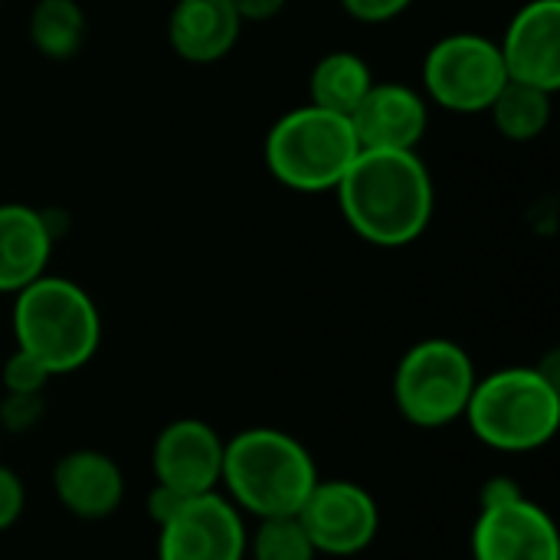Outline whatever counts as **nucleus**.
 Here are the masks:
<instances>
[{"label":"nucleus","instance_id":"obj_26","mask_svg":"<svg viewBox=\"0 0 560 560\" xmlns=\"http://www.w3.org/2000/svg\"><path fill=\"white\" fill-rule=\"evenodd\" d=\"M243 23H262L285 10V0H230Z\"/></svg>","mask_w":560,"mask_h":560},{"label":"nucleus","instance_id":"obj_25","mask_svg":"<svg viewBox=\"0 0 560 560\" xmlns=\"http://www.w3.org/2000/svg\"><path fill=\"white\" fill-rule=\"evenodd\" d=\"M190 495H180V492H174V489H167V486H154L151 489V495H148V515H151V522L161 528V525H167L177 512H180V505L187 502Z\"/></svg>","mask_w":560,"mask_h":560},{"label":"nucleus","instance_id":"obj_12","mask_svg":"<svg viewBox=\"0 0 560 560\" xmlns=\"http://www.w3.org/2000/svg\"><path fill=\"white\" fill-rule=\"evenodd\" d=\"M509 79L560 89V0H528L505 26L499 43Z\"/></svg>","mask_w":560,"mask_h":560},{"label":"nucleus","instance_id":"obj_4","mask_svg":"<svg viewBox=\"0 0 560 560\" xmlns=\"http://www.w3.org/2000/svg\"><path fill=\"white\" fill-rule=\"evenodd\" d=\"M466 420L486 446L502 453H532L558 433V381L541 368L495 371L476 381Z\"/></svg>","mask_w":560,"mask_h":560},{"label":"nucleus","instance_id":"obj_3","mask_svg":"<svg viewBox=\"0 0 560 560\" xmlns=\"http://www.w3.org/2000/svg\"><path fill=\"white\" fill-rule=\"evenodd\" d=\"M16 351L49 374H69L92 361L102 341V318L92 295L62 276H39L13 295Z\"/></svg>","mask_w":560,"mask_h":560},{"label":"nucleus","instance_id":"obj_1","mask_svg":"<svg viewBox=\"0 0 560 560\" xmlns=\"http://www.w3.org/2000/svg\"><path fill=\"white\" fill-rule=\"evenodd\" d=\"M335 194L354 236L381 249L417 243L436 210V184L417 151L361 148Z\"/></svg>","mask_w":560,"mask_h":560},{"label":"nucleus","instance_id":"obj_13","mask_svg":"<svg viewBox=\"0 0 560 560\" xmlns=\"http://www.w3.org/2000/svg\"><path fill=\"white\" fill-rule=\"evenodd\" d=\"M351 128L368 151H417L430 128L427 95L404 82H374L351 112Z\"/></svg>","mask_w":560,"mask_h":560},{"label":"nucleus","instance_id":"obj_11","mask_svg":"<svg viewBox=\"0 0 560 560\" xmlns=\"http://www.w3.org/2000/svg\"><path fill=\"white\" fill-rule=\"evenodd\" d=\"M223 440L203 420H174L154 440V479L180 495L217 492L223 476Z\"/></svg>","mask_w":560,"mask_h":560},{"label":"nucleus","instance_id":"obj_5","mask_svg":"<svg viewBox=\"0 0 560 560\" xmlns=\"http://www.w3.org/2000/svg\"><path fill=\"white\" fill-rule=\"evenodd\" d=\"M361 144L348 115L299 105L285 112L266 135L269 174L295 194H335Z\"/></svg>","mask_w":560,"mask_h":560},{"label":"nucleus","instance_id":"obj_16","mask_svg":"<svg viewBox=\"0 0 560 560\" xmlns=\"http://www.w3.org/2000/svg\"><path fill=\"white\" fill-rule=\"evenodd\" d=\"M52 256V226L30 203H0V292L16 295L46 276Z\"/></svg>","mask_w":560,"mask_h":560},{"label":"nucleus","instance_id":"obj_15","mask_svg":"<svg viewBox=\"0 0 560 560\" xmlns=\"http://www.w3.org/2000/svg\"><path fill=\"white\" fill-rule=\"evenodd\" d=\"M243 20L230 0H177L167 13L171 49L194 66H213L240 43Z\"/></svg>","mask_w":560,"mask_h":560},{"label":"nucleus","instance_id":"obj_8","mask_svg":"<svg viewBox=\"0 0 560 560\" xmlns=\"http://www.w3.org/2000/svg\"><path fill=\"white\" fill-rule=\"evenodd\" d=\"M299 522L318 555L351 558L374 545L381 528V509L374 495L358 482L318 479L305 505L299 509Z\"/></svg>","mask_w":560,"mask_h":560},{"label":"nucleus","instance_id":"obj_18","mask_svg":"<svg viewBox=\"0 0 560 560\" xmlns=\"http://www.w3.org/2000/svg\"><path fill=\"white\" fill-rule=\"evenodd\" d=\"M89 33L85 10L79 0H36L26 20V36L33 49L52 62L72 59Z\"/></svg>","mask_w":560,"mask_h":560},{"label":"nucleus","instance_id":"obj_7","mask_svg":"<svg viewBox=\"0 0 560 560\" xmlns=\"http://www.w3.org/2000/svg\"><path fill=\"white\" fill-rule=\"evenodd\" d=\"M509 82L499 43L482 33H450L423 59V89L430 102L456 115L489 112Z\"/></svg>","mask_w":560,"mask_h":560},{"label":"nucleus","instance_id":"obj_22","mask_svg":"<svg viewBox=\"0 0 560 560\" xmlns=\"http://www.w3.org/2000/svg\"><path fill=\"white\" fill-rule=\"evenodd\" d=\"M39 417H43V394H7V400L0 404V423L10 433L30 430Z\"/></svg>","mask_w":560,"mask_h":560},{"label":"nucleus","instance_id":"obj_6","mask_svg":"<svg viewBox=\"0 0 560 560\" xmlns=\"http://www.w3.org/2000/svg\"><path fill=\"white\" fill-rule=\"evenodd\" d=\"M476 381V364L463 345L450 338H427L400 358L394 374V404L413 427L440 430L466 417Z\"/></svg>","mask_w":560,"mask_h":560},{"label":"nucleus","instance_id":"obj_20","mask_svg":"<svg viewBox=\"0 0 560 560\" xmlns=\"http://www.w3.org/2000/svg\"><path fill=\"white\" fill-rule=\"evenodd\" d=\"M253 560H315L318 551L312 538L305 535L299 515H279L262 518L253 541H249Z\"/></svg>","mask_w":560,"mask_h":560},{"label":"nucleus","instance_id":"obj_10","mask_svg":"<svg viewBox=\"0 0 560 560\" xmlns=\"http://www.w3.org/2000/svg\"><path fill=\"white\" fill-rule=\"evenodd\" d=\"M246 525L243 512L217 495H190L180 512L161 525L158 560H243Z\"/></svg>","mask_w":560,"mask_h":560},{"label":"nucleus","instance_id":"obj_21","mask_svg":"<svg viewBox=\"0 0 560 560\" xmlns=\"http://www.w3.org/2000/svg\"><path fill=\"white\" fill-rule=\"evenodd\" d=\"M49 377L52 374L39 361L23 354V351H13L7 358V364H3V387H7V394H43Z\"/></svg>","mask_w":560,"mask_h":560},{"label":"nucleus","instance_id":"obj_19","mask_svg":"<svg viewBox=\"0 0 560 560\" xmlns=\"http://www.w3.org/2000/svg\"><path fill=\"white\" fill-rule=\"evenodd\" d=\"M551 95L555 92L509 79L502 85V92L495 95V102L489 105V115H492L499 135L509 141H518V144L541 138L551 125Z\"/></svg>","mask_w":560,"mask_h":560},{"label":"nucleus","instance_id":"obj_9","mask_svg":"<svg viewBox=\"0 0 560 560\" xmlns=\"http://www.w3.org/2000/svg\"><path fill=\"white\" fill-rule=\"evenodd\" d=\"M476 560H560V535L555 518L528 502L518 489L482 502L472 528Z\"/></svg>","mask_w":560,"mask_h":560},{"label":"nucleus","instance_id":"obj_2","mask_svg":"<svg viewBox=\"0 0 560 560\" xmlns=\"http://www.w3.org/2000/svg\"><path fill=\"white\" fill-rule=\"evenodd\" d=\"M220 482L240 512H249L262 522L299 515L318 482V469L295 436L272 427H253L223 446Z\"/></svg>","mask_w":560,"mask_h":560},{"label":"nucleus","instance_id":"obj_14","mask_svg":"<svg viewBox=\"0 0 560 560\" xmlns=\"http://www.w3.org/2000/svg\"><path fill=\"white\" fill-rule=\"evenodd\" d=\"M52 492L69 515L82 522H102L121 505L125 476L112 456L98 450H75L56 463Z\"/></svg>","mask_w":560,"mask_h":560},{"label":"nucleus","instance_id":"obj_24","mask_svg":"<svg viewBox=\"0 0 560 560\" xmlns=\"http://www.w3.org/2000/svg\"><path fill=\"white\" fill-rule=\"evenodd\" d=\"M23 505H26V492H23L20 476L0 463V532L16 525V518L23 515Z\"/></svg>","mask_w":560,"mask_h":560},{"label":"nucleus","instance_id":"obj_23","mask_svg":"<svg viewBox=\"0 0 560 560\" xmlns=\"http://www.w3.org/2000/svg\"><path fill=\"white\" fill-rule=\"evenodd\" d=\"M341 10L361 23H387L413 7V0H338Z\"/></svg>","mask_w":560,"mask_h":560},{"label":"nucleus","instance_id":"obj_17","mask_svg":"<svg viewBox=\"0 0 560 560\" xmlns=\"http://www.w3.org/2000/svg\"><path fill=\"white\" fill-rule=\"evenodd\" d=\"M374 72L371 66L351 52V49H335L328 56H322L308 75V98L318 108L348 115L361 105V98L368 95V89L374 85Z\"/></svg>","mask_w":560,"mask_h":560}]
</instances>
